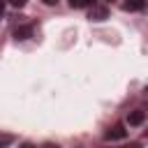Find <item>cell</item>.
Wrapping results in <instances>:
<instances>
[{
  "mask_svg": "<svg viewBox=\"0 0 148 148\" xmlns=\"http://www.w3.org/2000/svg\"><path fill=\"white\" fill-rule=\"evenodd\" d=\"M106 14H109L106 7H92V9H90V18H92V21H104Z\"/></svg>",
  "mask_w": 148,
  "mask_h": 148,
  "instance_id": "obj_2",
  "label": "cell"
},
{
  "mask_svg": "<svg viewBox=\"0 0 148 148\" xmlns=\"http://www.w3.org/2000/svg\"><path fill=\"white\" fill-rule=\"evenodd\" d=\"M25 2H28V0H9V5H12V7H23Z\"/></svg>",
  "mask_w": 148,
  "mask_h": 148,
  "instance_id": "obj_7",
  "label": "cell"
},
{
  "mask_svg": "<svg viewBox=\"0 0 148 148\" xmlns=\"http://www.w3.org/2000/svg\"><path fill=\"white\" fill-rule=\"evenodd\" d=\"M2 9H5V2H2V0H0V14H2Z\"/></svg>",
  "mask_w": 148,
  "mask_h": 148,
  "instance_id": "obj_8",
  "label": "cell"
},
{
  "mask_svg": "<svg viewBox=\"0 0 148 148\" xmlns=\"http://www.w3.org/2000/svg\"><path fill=\"white\" fill-rule=\"evenodd\" d=\"M69 5H72L74 9H81V7H88V5H92V0H69Z\"/></svg>",
  "mask_w": 148,
  "mask_h": 148,
  "instance_id": "obj_6",
  "label": "cell"
},
{
  "mask_svg": "<svg viewBox=\"0 0 148 148\" xmlns=\"http://www.w3.org/2000/svg\"><path fill=\"white\" fill-rule=\"evenodd\" d=\"M44 2H46V5H53V2H56V0H44Z\"/></svg>",
  "mask_w": 148,
  "mask_h": 148,
  "instance_id": "obj_9",
  "label": "cell"
},
{
  "mask_svg": "<svg viewBox=\"0 0 148 148\" xmlns=\"http://www.w3.org/2000/svg\"><path fill=\"white\" fill-rule=\"evenodd\" d=\"M32 35V25H23V28H16V32H14V37L16 39H28Z\"/></svg>",
  "mask_w": 148,
  "mask_h": 148,
  "instance_id": "obj_4",
  "label": "cell"
},
{
  "mask_svg": "<svg viewBox=\"0 0 148 148\" xmlns=\"http://www.w3.org/2000/svg\"><path fill=\"white\" fill-rule=\"evenodd\" d=\"M143 118H146V113H143V111H132V113L127 116V123H130V125H141V123H143Z\"/></svg>",
  "mask_w": 148,
  "mask_h": 148,
  "instance_id": "obj_3",
  "label": "cell"
},
{
  "mask_svg": "<svg viewBox=\"0 0 148 148\" xmlns=\"http://www.w3.org/2000/svg\"><path fill=\"white\" fill-rule=\"evenodd\" d=\"M123 7L127 12H139V9H143V0H125Z\"/></svg>",
  "mask_w": 148,
  "mask_h": 148,
  "instance_id": "obj_5",
  "label": "cell"
},
{
  "mask_svg": "<svg viewBox=\"0 0 148 148\" xmlns=\"http://www.w3.org/2000/svg\"><path fill=\"white\" fill-rule=\"evenodd\" d=\"M125 134H127V132H125L123 125H113V127L106 132V139H109V141H116V139H125Z\"/></svg>",
  "mask_w": 148,
  "mask_h": 148,
  "instance_id": "obj_1",
  "label": "cell"
}]
</instances>
